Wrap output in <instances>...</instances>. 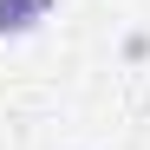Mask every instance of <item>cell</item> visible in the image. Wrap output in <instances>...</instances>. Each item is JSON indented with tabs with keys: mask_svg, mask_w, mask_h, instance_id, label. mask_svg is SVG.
Returning <instances> with one entry per match:
<instances>
[{
	"mask_svg": "<svg viewBox=\"0 0 150 150\" xmlns=\"http://www.w3.org/2000/svg\"><path fill=\"white\" fill-rule=\"evenodd\" d=\"M39 26V13H26L20 0H0V39H20V33H33Z\"/></svg>",
	"mask_w": 150,
	"mask_h": 150,
	"instance_id": "obj_1",
	"label": "cell"
},
{
	"mask_svg": "<svg viewBox=\"0 0 150 150\" xmlns=\"http://www.w3.org/2000/svg\"><path fill=\"white\" fill-rule=\"evenodd\" d=\"M20 7H26V13H39V20H46V13H52V0H20Z\"/></svg>",
	"mask_w": 150,
	"mask_h": 150,
	"instance_id": "obj_2",
	"label": "cell"
}]
</instances>
